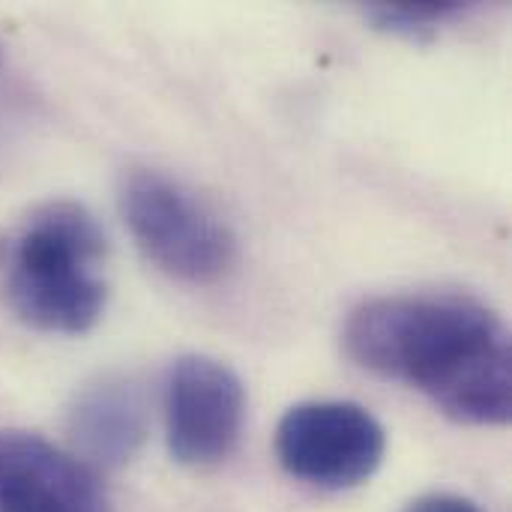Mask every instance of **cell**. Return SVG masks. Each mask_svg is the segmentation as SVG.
<instances>
[{
    "label": "cell",
    "mask_w": 512,
    "mask_h": 512,
    "mask_svg": "<svg viewBox=\"0 0 512 512\" xmlns=\"http://www.w3.org/2000/svg\"><path fill=\"white\" fill-rule=\"evenodd\" d=\"M345 351L366 372L423 393L459 423H510V333L477 297L456 291L375 297L351 312Z\"/></svg>",
    "instance_id": "obj_1"
},
{
    "label": "cell",
    "mask_w": 512,
    "mask_h": 512,
    "mask_svg": "<svg viewBox=\"0 0 512 512\" xmlns=\"http://www.w3.org/2000/svg\"><path fill=\"white\" fill-rule=\"evenodd\" d=\"M3 294L33 330L78 336L96 327L108 300V240L75 201H48L3 243Z\"/></svg>",
    "instance_id": "obj_2"
},
{
    "label": "cell",
    "mask_w": 512,
    "mask_h": 512,
    "mask_svg": "<svg viewBox=\"0 0 512 512\" xmlns=\"http://www.w3.org/2000/svg\"><path fill=\"white\" fill-rule=\"evenodd\" d=\"M120 213L141 252L180 282H216L237 258L228 222L198 192L162 171H129L120 186Z\"/></svg>",
    "instance_id": "obj_3"
},
{
    "label": "cell",
    "mask_w": 512,
    "mask_h": 512,
    "mask_svg": "<svg viewBox=\"0 0 512 512\" xmlns=\"http://www.w3.org/2000/svg\"><path fill=\"white\" fill-rule=\"evenodd\" d=\"M384 453V426L357 402H303L276 429L279 465L324 492L363 486L381 468Z\"/></svg>",
    "instance_id": "obj_4"
},
{
    "label": "cell",
    "mask_w": 512,
    "mask_h": 512,
    "mask_svg": "<svg viewBox=\"0 0 512 512\" xmlns=\"http://www.w3.org/2000/svg\"><path fill=\"white\" fill-rule=\"evenodd\" d=\"M246 390L240 375L204 354L180 357L165 381V438L186 468L222 465L240 438Z\"/></svg>",
    "instance_id": "obj_5"
},
{
    "label": "cell",
    "mask_w": 512,
    "mask_h": 512,
    "mask_svg": "<svg viewBox=\"0 0 512 512\" xmlns=\"http://www.w3.org/2000/svg\"><path fill=\"white\" fill-rule=\"evenodd\" d=\"M0 512H114L99 474L33 432H0Z\"/></svg>",
    "instance_id": "obj_6"
},
{
    "label": "cell",
    "mask_w": 512,
    "mask_h": 512,
    "mask_svg": "<svg viewBox=\"0 0 512 512\" xmlns=\"http://www.w3.org/2000/svg\"><path fill=\"white\" fill-rule=\"evenodd\" d=\"M75 456L96 468H123L147 438V402L141 387L126 375H105L87 384L66 420Z\"/></svg>",
    "instance_id": "obj_7"
},
{
    "label": "cell",
    "mask_w": 512,
    "mask_h": 512,
    "mask_svg": "<svg viewBox=\"0 0 512 512\" xmlns=\"http://www.w3.org/2000/svg\"><path fill=\"white\" fill-rule=\"evenodd\" d=\"M462 9L465 3H372L366 6V18L384 30L417 39L435 33L441 21L459 15Z\"/></svg>",
    "instance_id": "obj_8"
},
{
    "label": "cell",
    "mask_w": 512,
    "mask_h": 512,
    "mask_svg": "<svg viewBox=\"0 0 512 512\" xmlns=\"http://www.w3.org/2000/svg\"><path fill=\"white\" fill-rule=\"evenodd\" d=\"M402 512H483L474 501L462 498V495H450V492H432L423 498H414Z\"/></svg>",
    "instance_id": "obj_9"
},
{
    "label": "cell",
    "mask_w": 512,
    "mask_h": 512,
    "mask_svg": "<svg viewBox=\"0 0 512 512\" xmlns=\"http://www.w3.org/2000/svg\"><path fill=\"white\" fill-rule=\"evenodd\" d=\"M0 63H3V48H0Z\"/></svg>",
    "instance_id": "obj_10"
}]
</instances>
